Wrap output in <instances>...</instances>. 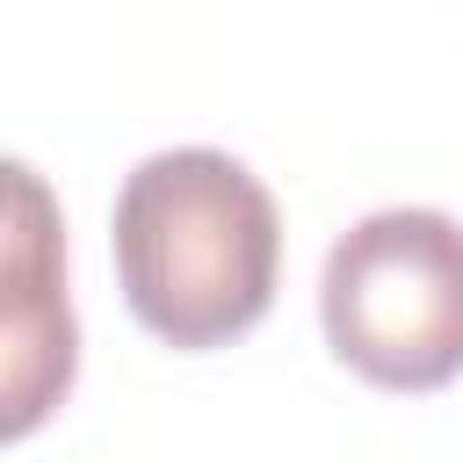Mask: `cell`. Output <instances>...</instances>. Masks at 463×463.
<instances>
[{
  "label": "cell",
  "mask_w": 463,
  "mask_h": 463,
  "mask_svg": "<svg viewBox=\"0 0 463 463\" xmlns=\"http://www.w3.org/2000/svg\"><path fill=\"white\" fill-rule=\"evenodd\" d=\"M109 253L130 318L181 354H210L268 318L282 217L246 159L217 145H174L123 174Z\"/></svg>",
  "instance_id": "1"
},
{
  "label": "cell",
  "mask_w": 463,
  "mask_h": 463,
  "mask_svg": "<svg viewBox=\"0 0 463 463\" xmlns=\"http://www.w3.org/2000/svg\"><path fill=\"white\" fill-rule=\"evenodd\" d=\"M318 326L340 369L376 391H441L463 376V224L449 210H369L318 275Z\"/></svg>",
  "instance_id": "2"
},
{
  "label": "cell",
  "mask_w": 463,
  "mask_h": 463,
  "mask_svg": "<svg viewBox=\"0 0 463 463\" xmlns=\"http://www.w3.org/2000/svg\"><path fill=\"white\" fill-rule=\"evenodd\" d=\"M7 311H0V441H29L80 376V326L65 304V224L36 166H7Z\"/></svg>",
  "instance_id": "3"
}]
</instances>
